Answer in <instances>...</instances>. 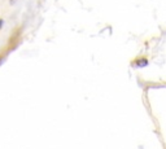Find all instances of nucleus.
<instances>
[{
  "label": "nucleus",
  "mask_w": 166,
  "mask_h": 149,
  "mask_svg": "<svg viewBox=\"0 0 166 149\" xmlns=\"http://www.w3.org/2000/svg\"><path fill=\"white\" fill-rule=\"evenodd\" d=\"M16 1H17V0H9V3H11L12 5H14V4H16Z\"/></svg>",
  "instance_id": "nucleus-3"
},
{
  "label": "nucleus",
  "mask_w": 166,
  "mask_h": 149,
  "mask_svg": "<svg viewBox=\"0 0 166 149\" xmlns=\"http://www.w3.org/2000/svg\"><path fill=\"white\" fill-rule=\"evenodd\" d=\"M19 42H21V29H17V30L14 31V34L11 37V39H9V43H8V52H12L14 51L16 48L18 47Z\"/></svg>",
  "instance_id": "nucleus-1"
},
{
  "label": "nucleus",
  "mask_w": 166,
  "mask_h": 149,
  "mask_svg": "<svg viewBox=\"0 0 166 149\" xmlns=\"http://www.w3.org/2000/svg\"><path fill=\"white\" fill-rule=\"evenodd\" d=\"M6 53H8V49H5V51H3L1 53H0V64L3 62V61L5 60V57H6Z\"/></svg>",
  "instance_id": "nucleus-2"
},
{
  "label": "nucleus",
  "mask_w": 166,
  "mask_h": 149,
  "mask_svg": "<svg viewBox=\"0 0 166 149\" xmlns=\"http://www.w3.org/2000/svg\"><path fill=\"white\" fill-rule=\"evenodd\" d=\"M3 24H4V21H3V19H0V29L3 27Z\"/></svg>",
  "instance_id": "nucleus-4"
}]
</instances>
